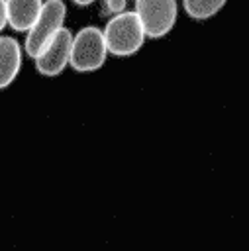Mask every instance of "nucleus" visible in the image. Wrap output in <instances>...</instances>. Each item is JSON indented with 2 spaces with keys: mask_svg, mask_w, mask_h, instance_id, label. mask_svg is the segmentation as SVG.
<instances>
[{
  "mask_svg": "<svg viewBox=\"0 0 249 251\" xmlns=\"http://www.w3.org/2000/svg\"><path fill=\"white\" fill-rule=\"evenodd\" d=\"M43 0H6L8 25L14 31H27L35 22Z\"/></svg>",
  "mask_w": 249,
  "mask_h": 251,
  "instance_id": "0eeeda50",
  "label": "nucleus"
},
{
  "mask_svg": "<svg viewBox=\"0 0 249 251\" xmlns=\"http://www.w3.org/2000/svg\"><path fill=\"white\" fill-rule=\"evenodd\" d=\"M102 6H104V12H106V14L114 16V14L125 10L127 0H102Z\"/></svg>",
  "mask_w": 249,
  "mask_h": 251,
  "instance_id": "1a4fd4ad",
  "label": "nucleus"
},
{
  "mask_svg": "<svg viewBox=\"0 0 249 251\" xmlns=\"http://www.w3.org/2000/svg\"><path fill=\"white\" fill-rule=\"evenodd\" d=\"M8 25V14H6V0H0V31Z\"/></svg>",
  "mask_w": 249,
  "mask_h": 251,
  "instance_id": "9d476101",
  "label": "nucleus"
},
{
  "mask_svg": "<svg viewBox=\"0 0 249 251\" xmlns=\"http://www.w3.org/2000/svg\"><path fill=\"white\" fill-rule=\"evenodd\" d=\"M227 0H182L184 12L192 20H210L214 18Z\"/></svg>",
  "mask_w": 249,
  "mask_h": 251,
  "instance_id": "6e6552de",
  "label": "nucleus"
},
{
  "mask_svg": "<svg viewBox=\"0 0 249 251\" xmlns=\"http://www.w3.org/2000/svg\"><path fill=\"white\" fill-rule=\"evenodd\" d=\"M71 43H73V31L63 25L33 59L37 73L43 76L61 75L71 59Z\"/></svg>",
  "mask_w": 249,
  "mask_h": 251,
  "instance_id": "39448f33",
  "label": "nucleus"
},
{
  "mask_svg": "<svg viewBox=\"0 0 249 251\" xmlns=\"http://www.w3.org/2000/svg\"><path fill=\"white\" fill-rule=\"evenodd\" d=\"M145 37L149 39H161L167 33L173 31L176 18H178V6L176 0H133Z\"/></svg>",
  "mask_w": 249,
  "mask_h": 251,
  "instance_id": "20e7f679",
  "label": "nucleus"
},
{
  "mask_svg": "<svg viewBox=\"0 0 249 251\" xmlns=\"http://www.w3.org/2000/svg\"><path fill=\"white\" fill-rule=\"evenodd\" d=\"M73 2H75L76 6H90L94 0H73Z\"/></svg>",
  "mask_w": 249,
  "mask_h": 251,
  "instance_id": "9b49d317",
  "label": "nucleus"
},
{
  "mask_svg": "<svg viewBox=\"0 0 249 251\" xmlns=\"http://www.w3.org/2000/svg\"><path fill=\"white\" fill-rule=\"evenodd\" d=\"M108 57L104 33L96 25H86L76 35H73L71 43V59L69 65L78 73H92L98 71Z\"/></svg>",
  "mask_w": 249,
  "mask_h": 251,
  "instance_id": "f03ea898",
  "label": "nucleus"
},
{
  "mask_svg": "<svg viewBox=\"0 0 249 251\" xmlns=\"http://www.w3.org/2000/svg\"><path fill=\"white\" fill-rule=\"evenodd\" d=\"M102 33H104L108 53L116 57H129L137 53L145 43L143 25L133 10H124L114 14L106 22V27L102 29Z\"/></svg>",
  "mask_w": 249,
  "mask_h": 251,
  "instance_id": "f257e3e1",
  "label": "nucleus"
},
{
  "mask_svg": "<svg viewBox=\"0 0 249 251\" xmlns=\"http://www.w3.org/2000/svg\"><path fill=\"white\" fill-rule=\"evenodd\" d=\"M67 16V6L63 0H45L35 22L27 29L25 35V53L27 57L35 59L37 53L49 43V39L63 27Z\"/></svg>",
  "mask_w": 249,
  "mask_h": 251,
  "instance_id": "7ed1b4c3",
  "label": "nucleus"
},
{
  "mask_svg": "<svg viewBox=\"0 0 249 251\" xmlns=\"http://www.w3.org/2000/svg\"><path fill=\"white\" fill-rule=\"evenodd\" d=\"M22 67V47L10 35H0V90L10 86Z\"/></svg>",
  "mask_w": 249,
  "mask_h": 251,
  "instance_id": "423d86ee",
  "label": "nucleus"
}]
</instances>
